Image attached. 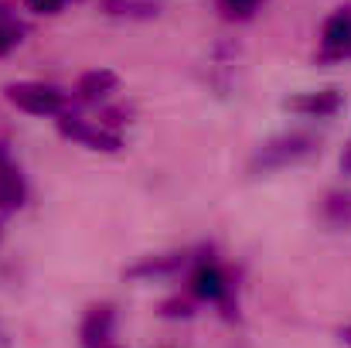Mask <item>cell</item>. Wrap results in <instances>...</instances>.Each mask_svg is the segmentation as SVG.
<instances>
[{
	"mask_svg": "<svg viewBox=\"0 0 351 348\" xmlns=\"http://www.w3.org/2000/svg\"><path fill=\"white\" fill-rule=\"evenodd\" d=\"M314 150H317V140H314L311 133H304V130L280 133V137L266 140V143L252 154L249 167H252V174H269V171H280V167H290V164L311 157Z\"/></svg>",
	"mask_w": 351,
	"mask_h": 348,
	"instance_id": "obj_1",
	"label": "cell"
},
{
	"mask_svg": "<svg viewBox=\"0 0 351 348\" xmlns=\"http://www.w3.org/2000/svg\"><path fill=\"white\" fill-rule=\"evenodd\" d=\"M3 100L27 116H62L69 110V96L48 82H10L3 86Z\"/></svg>",
	"mask_w": 351,
	"mask_h": 348,
	"instance_id": "obj_2",
	"label": "cell"
},
{
	"mask_svg": "<svg viewBox=\"0 0 351 348\" xmlns=\"http://www.w3.org/2000/svg\"><path fill=\"white\" fill-rule=\"evenodd\" d=\"M55 123H58V133H62L65 140H75V143H82V147H89V150H106V154H113V150L123 147V137H119V133L106 130V126L96 123V119H86V116L72 113V110H65Z\"/></svg>",
	"mask_w": 351,
	"mask_h": 348,
	"instance_id": "obj_3",
	"label": "cell"
},
{
	"mask_svg": "<svg viewBox=\"0 0 351 348\" xmlns=\"http://www.w3.org/2000/svg\"><path fill=\"white\" fill-rule=\"evenodd\" d=\"M188 287H191V294L198 301H212V304H222V308L232 304V280H229V273L215 259H205L202 256L195 263V270H191Z\"/></svg>",
	"mask_w": 351,
	"mask_h": 348,
	"instance_id": "obj_4",
	"label": "cell"
},
{
	"mask_svg": "<svg viewBox=\"0 0 351 348\" xmlns=\"http://www.w3.org/2000/svg\"><path fill=\"white\" fill-rule=\"evenodd\" d=\"M317 58H321V62H345V58H351V7L335 10V14L324 21Z\"/></svg>",
	"mask_w": 351,
	"mask_h": 348,
	"instance_id": "obj_5",
	"label": "cell"
},
{
	"mask_svg": "<svg viewBox=\"0 0 351 348\" xmlns=\"http://www.w3.org/2000/svg\"><path fill=\"white\" fill-rule=\"evenodd\" d=\"M24 198H27L24 174H21V167L14 164L10 150L0 143V212H14V209H21Z\"/></svg>",
	"mask_w": 351,
	"mask_h": 348,
	"instance_id": "obj_6",
	"label": "cell"
},
{
	"mask_svg": "<svg viewBox=\"0 0 351 348\" xmlns=\"http://www.w3.org/2000/svg\"><path fill=\"white\" fill-rule=\"evenodd\" d=\"M113 325H117V311L110 304H96L89 308L86 321H82V345L86 348H117L113 342Z\"/></svg>",
	"mask_w": 351,
	"mask_h": 348,
	"instance_id": "obj_7",
	"label": "cell"
},
{
	"mask_svg": "<svg viewBox=\"0 0 351 348\" xmlns=\"http://www.w3.org/2000/svg\"><path fill=\"white\" fill-rule=\"evenodd\" d=\"M345 106V96L338 89H321V93H300L293 100H287V110L300 116H311V119H328Z\"/></svg>",
	"mask_w": 351,
	"mask_h": 348,
	"instance_id": "obj_8",
	"label": "cell"
},
{
	"mask_svg": "<svg viewBox=\"0 0 351 348\" xmlns=\"http://www.w3.org/2000/svg\"><path fill=\"white\" fill-rule=\"evenodd\" d=\"M117 86H119V76L113 69H89L75 82V100H82V103H103V100H110L117 93Z\"/></svg>",
	"mask_w": 351,
	"mask_h": 348,
	"instance_id": "obj_9",
	"label": "cell"
},
{
	"mask_svg": "<svg viewBox=\"0 0 351 348\" xmlns=\"http://www.w3.org/2000/svg\"><path fill=\"white\" fill-rule=\"evenodd\" d=\"M99 10L119 21H154L160 14V0H99Z\"/></svg>",
	"mask_w": 351,
	"mask_h": 348,
	"instance_id": "obj_10",
	"label": "cell"
},
{
	"mask_svg": "<svg viewBox=\"0 0 351 348\" xmlns=\"http://www.w3.org/2000/svg\"><path fill=\"white\" fill-rule=\"evenodd\" d=\"M321 212L335 229L351 226V192H328V198L321 202Z\"/></svg>",
	"mask_w": 351,
	"mask_h": 348,
	"instance_id": "obj_11",
	"label": "cell"
},
{
	"mask_svg": "<svg viewBox=\"0 0 351 348\" xmlns=\"http://www.w3.org/2000/svg\"><path fill=\"white\" fill-rule=\"evenodd\" d=\"M188 256L184 253H167V256H154V259H143L130 270V277H157V273H174L178 266H184Z\"/></svg>",
	"mask_w": 351,
	"mask_h": 348,
	"instance_id": "obj_12",
	"label": "cell"
},
{
	"mask_svg": "<svg viewBox=\"0 0 351 348\" xmlns=\"http://www.w3.org/2000/svg\"><path fill=\"white\" fill-rule=\"evenodd\" d=\"M27 31H31V27H27L24 21H17L14 14H3V17H0V58L10 55V51L27 38Z\"/></svg>",
	"mask_w": 351,
	"mask_h": 348,
	"instance_id": "obj_13",
	"label": "cell"
},
{
	"mask_svg": "<svg viewBox=\"0 0 351 348\" xmlns=\"http://www.w3.org/2000/svg\"><path fill=\"white\" fill-rule=\"evenodd\" d=\"M69 3H79V0H24V7H27L31 14H41V17H55V14H62Z\"/></svg>",
	"mask_w": 351,
	"mask_h": 348,
	"instance_id": "obj_14",
	"label": "cell"
},
{
	"mask_svg": "<svg viewBox=\"0 0 351 348\" xmlns=\"http://www.w3.org/2000/svg\"><path fill=\"white\" fill-rule=\"evenodd\" d=\"M263 0H219V7H222V14L226 17H252V10L259 7Z\"/></svg>",
	"mask_w": 351,
	"mask_h": 348,
	"instance_id": "obj_15",
	"label": "cell"
},
{
	"mask_svg": "<svg viewBox=\"0 0 351 348\" xmlns=\"http://www.w3.org/2000/svg\"><path fill=\"white\" fill-rule=\"evenodd\" d=\"M341 171H345V174H351V143L345 147V154H341Z\"/></svg>",
	"mask_w": 351,
	"mask_h": 348,
	"instance_id": "obj_16",
	"label": "cell"
},
{
	"mask_svg": "<svg viewBox=\"0 0 351 348\" xmlns=\"http://www.w3.org/2000/svg\"><path fill=\"white\" fill-rule=\"evenodd\" d=\"M341 338H345V342L351 345V328H345V332H341Z\"/></svg>",
	"mask_w": 351,
	"mask_h": 348,
	"instance_id": "obj_17",
	"label": "cell"
},
{
	"mask_svg": "<svg viewBox=\"0 0 351 348\" xmlns=\"http://www.w3.org/2000/svg\"><path fill=\"white\" fill-rule=\"evenodd\" d=\"M0 239H3V226H0Z\"/></svg>",
	"mask_w": 351,
	"mask_h": 348,
	"instance_id": "obj_18",
	"label": "cell"
}]
</instances>
